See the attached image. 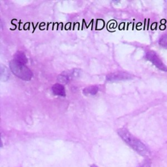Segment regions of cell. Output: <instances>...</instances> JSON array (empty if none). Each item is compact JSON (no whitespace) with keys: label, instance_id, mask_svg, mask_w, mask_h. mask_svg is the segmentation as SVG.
<instances>
[{"label":"cell","instance_id":"12","mask_svg":"<svg viewBox=\"0 0 167 167\" xmlns=\"http://www.w3.org/2000/svg\"><path fill=\"white\" fill-rule=\"evenodd\" d=\"M92 167H97V166H95V165H92Z\"/></svg>","mask_w":167,"mask_h":167},{"label":"cell","instance_id":"5","mask_svg":"<svg viewBox=\"0 0 167 167\" xmlns=\"http://www.w3.org/2000/svg\"><path fill=\"white\" fill-rule=\"evenodd\" d=\"M132 78V75L125 72H116L109 74L106 76V80L108 82H116L122 80H130Z\"/></svg>","mask_w":167,"mask_h":167},{"label":"cell","instance_id":"3","mask_svg":"<svg viewBox=\"0 0 167 167\" xmlns=\"http://www.w3.org/2000/svg\"><path fill=\"white\" fill-rule=\"evenodd\" d=\"M81 71L78 69H75L71 71H67L60 74L57 77V80L60 83L67 84L71 80L75 78H78L80 76Z\"/></svg>","mask_w":167,"mask_h":167},{"label":"cell","instance_id":"6","mask_svg":"<svg viewBox=\"0 0 167 167\" xmlns=\"http://www.w3.org/2000/svg\"><path fill=\"white\" fill-rule=\"evenodd\" d=\"M13 60L18 64L22 65H25L28 63V59H27L25 54L21 51H18L15 54Z\"/></svg>","mask_w":167,"mask_h":167},{"label":"cell","instance_id":"2","mask_svg":"<svg viewBox=\"0 0 167 167\" xmlns=\"http://www.w3.org/2000/svg\"><path fill=\"white\" fill-rule=\"evenodd\" d=\"M9 66L13 73L22 80L28 81L32 78V71L25 65L18 64L14 60H12L9 63Z\"/></svg>","mask_w":167,"mask_h":167},{"label":"cell","instance_id":"4","mask_svg":"<svg viewBox=\"0 0 167 167\" xmlns=\"http://www.w3.org/2000/svg\"><path fill=\"white\" fill-rule=\"evenodd\" d=\"M146 57L147 60L151 61L152 64L157 67L159 69H160L163 71L166 72L167 71V67L165 65L163 64L162 61L159 59L155 52L153 51H149L147 52L146 54Z\"/></svg>","mask_w":167,"mask_h":167},{"label":"cell","instance_id":"8","mask_svg":"<svg viewBox=\"0 0 167 167\" xmlns=\"http://www.w3.org/2000/svg\"><path fill=\"white\" fill-rule=\"evenodd\" d=\"M99 91L98 87L96 86H92L87 87L83 90V94L85 95H95Z\"/></svg>","mask_w":167,"mask_h":167},{"label":"cell","instance_id":"10","mask_svg":"<svg viewBox=\"0 0 167 167\" xmlns=\"http://www.w3.org/2000/svg\"><path fill=\"white\" fill-rule=\"evenodd\" d=\"M159 43L162 47L167 48V34L163 35L161 37Z\"/></svg>","mask_w":167,"mask_h":167},{"label":"cell","instance_id":"1","mask_svg":"<svg viewBox=\"0 0 167 167\" xmlns=\"http://www.w3.org/2000/svg\"><path fill=\"white\" fill-rule=\"evenodd\" d=\"M117 132H118V135L120 137L139 154L143 156L148 154L149 150L147 148V147L140 140L131 135L127 129H119Z\"/></svg>","mask_w":167,"mask_h":167},{"label":"cell","instance_id":"9","mask_svg":"<svg viewBox=\"0 0 167 167\" xmlns=\"http://www.w3.org/2000/svg\"><path fill=\"white\" fill-rule=\"evenodd\" d=\"M10 74L6 67L1 65V80L2 81H7L9 78Z\"/></svg>","mask_w":167,"mask_h":167},{"label":"cell","instance_id":"7","mask_svg":"<svg viewBox=\"0 0 167 167\" xmlns=\"http://www.w3.org/2000/svg\"><path fill=\"white\" fill-rule=\"evenodd\" d=\"M52 92L54 95H59V96L65 97V90L64 86L60 84H56L52 86Z\"/></svg>","mask_w":167,"mask_h":167},{"label":"cell","instance_id":"11","mask_svg":"<svg viewBox=\"0 0 167 167\" xmlns=\"http://www.w3.org/2000/svg\"><path fill=\"white\" fill-rule=\"evenodd\" d=\"M138 167H151V165H150V161H144V162L142 163Z\"/></svg>","mask_w":167,"mask_h":167}]
</instances>
